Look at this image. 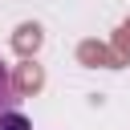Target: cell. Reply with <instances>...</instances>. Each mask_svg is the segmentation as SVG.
Listing matches in <instances>:
<instances>
[{
    "mask_svg": "<svg viewBox=\"0 0 130 130\" xmlns=\"http://www.w3.org/2000/svg\"><path fill=\"white\" fill-rule=\"evenodd\" d=\"M12 102H16V93H12V73H8L4 57H0V114L12 110Z\"/></svg>",
    "mask_w": 130,
    "mask_h": 130,
    "instance_id": "obj_1",
    "label": "cell"
},
{
    "mask_svg": "<svg viewBox=\"0 0 130 130\" xmlns=\"http://www.w3.org/2000/svg\"><path fill=\"white\" fill-rule=\"evenodd\" d=\"M0 130H32V122H28L20 110H4V114H0Z\"/></svg>",
    "mask_w": 130,
    "mask_h": 130,
    "instance_id": "obj_2",
    "label": "cell"
}]
</instances>
